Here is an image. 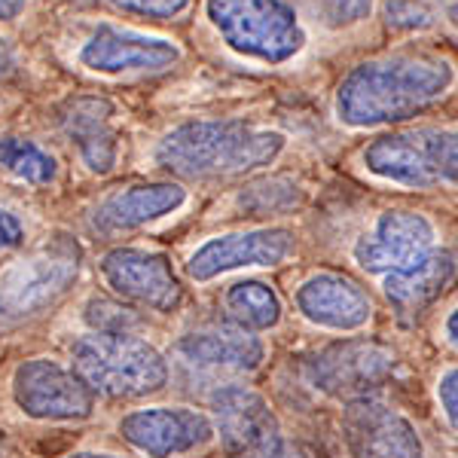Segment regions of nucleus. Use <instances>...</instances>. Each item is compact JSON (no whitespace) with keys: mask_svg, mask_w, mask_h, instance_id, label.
<instances>
[{"mask_svg":"<svg viewBox=\"0 0 458 458\" xmlns=\"http://www.w3.org/2000/svg\"><path fill=\"white\" fill-rule=\"evenodd\" d=\"M83 250L68 235H55L0 272V327L43 315L77 284Z\"/></svg>","mask_w":458,"mask_h":458,"instance_id":"39448f33","label":"nucleus"},{"mask_svg":"<svg viewBox=\"0 0 458 458\" xmlns=\"http://www.w3.org/2000/svg\"><path fill=\"white\" fill-rule=\"evenodd\" d=\"M68 458H123V455H114V453H73Z\"/></svg>","mask_w":458,"mask_h":458,"instance_id":"f704fd0d","label":"nucleus"},{"mask_svg":"<svg viewBox=\"0 0 458 458\" xmlns=\"http://www.w3.org/2000/svg\"><path fill=\"white\" fill-rule=\"evenodd\" d=\"M297 250V235L284 226H260L242 229V233L214 235L205 245H199L187 260V276L205 284L235 269H266L282 266Z\"/></svg>","mask_w":458,"mask_h":458,"instance_id":"9d476101","label":"nucleus"},{"mask_svg":"<svg viewBox=\"0 0 458 458\" xmlns=\"http://www.w3.org/2000/svg\"><path fill=\"white\" fill-rule=\"evenodd\" d=\"M343 437L354 458H425L416 425L376 397L349 401L343 412Z\"/></svg>","mask_w":458,"mask_h":458,"instance_id":"f8f14e48","label":"nucleus"},{"mask_svg":"<svg viewBox=\"0 0 458 458\" xmlns=\"http://www.w3.org/2000/svg\"><path fill=\"white\" fill-rule=\"evenodd\" d=\"M71 358L86 386L107 397H147L168 382V360L135 334L92 330L71 345Z\"/></svg>","mask_w":458,"mask_h":458,"instance_id":"7ed1b4c3","label":"nucleus"},{"mask_svg":"<svg viewBox=\"0 0 458 458\" xmlns=\"http://www.w3.org/2000/svg\"><path fill=\"white\" fill-rule=\"evenodd\" d=\"M455 71L434 53H394L352 68L336 89V120L349 129L403 123L437 105L453 89Z\"/></svg>","mask_w":458,"mask_h":458,"instance_id":"f257e3e1","label":"nucleus"},{"mask_svg":"<svg viewBox=\"0 0 458 458\" xmlns=\"http://www.w3.org/2000/svg\"><path fill=\"white\" fill-rule=\"evenodd\" d=\"M28 0H0V21H16L25 13Z\"/></svg>","mask_w":458,"mask_h":458,"instance_id":"473e14b6","label":"nucleus"},{"mask_svg":"<svg viewBox=\"0 0 458 458\" xmlns=\"http://www.w3.org/2000/svg\"><path fill=\"white\" fill-rule=\"evenodd\" d=\"M177 352L196 367L208 370H235L250 373L263 364L266 345L260 336L239 324H220V327H202L177 339Z\"/></svg>","mask_w":458,"mask_h":458,"instance_id":"a211bd4d","label":"nucleus"},{"mask_svg":"<svg viewBox=\"0 0 458 458\" xmlns=\"http://www.w3.org/2000/svg\"><path fill=\"white\" fill-rule=\"evenodd\" d=\"M315 19L330 31H343L373 13V0H309Z\"/></svg>","mask_w":458,"mask_h":458,"instance_id":"393cba45","label":"nucleus"},{"mask_svg":"<svg viewBox=\"0 0 458 458\" xmlns=\"http://www.w3.org/2000/svg\"><path fill=\"white\" fill-rule=\"evenodd\" d=\"M446 16H449V21H453V25L458 28V4L449 6V10H446Z\"/></svg>","mask_w":458,"mask_h":458,"instance_id":"c9c22d12","label":"nucleus"},{"mask_svg":"<svg viewBox=\"0 0 458 458\" xmlns=\"http://www.w3.org/2000/svg\"><path fill=\"white\" fill-rule=\"evenodd\" d=\"M110 6L141 19H177L190 10L193 0H107Z\"/></svg>","mask_w":458,"mask_h":458,"instance_id":"cd10ccee","label":"nucleus"},{"mask_svg":"<svg viewBox=\"0 0 458 458\" xmlns=\"http://www.w3.org/2000/svg\"><path fill=\"white\" fill-rule=\"evenodd\" d=\"M183 202H187V190L181 183H135V187L116 190L107 199H101L92 211V226L105 235L129 233V229H141L181 211Z\"/></svg>","mask_w":458,"mask_h":458,"instance_id":"f3484780","label":"nucleus"},{"mask_svg":"<svg viewBox=\"0 0 458 458\" xmlns=\"http://www.w3.org/2000/svg\"><path fill=\"white\" fill-rule=\"evenodd\" d=\"M302 202H306V190L293 177H282V174L250 181L235 196L239 211H245L248 217H282V214L297 211Z\"/></svg>","mask_w":458,"mask_h":458,"instance_id":"4be33fe9","label":"nucleus"},{"mask_svg":"<svg viewBox=\"0 0 458 458\" xmlns=\"http://www.w3.org/2000/svg\"><path fill=\"white\" fill-rule=\"evenodd\" d=\"M437 401H440V410H443V416H446L449 428L458 434V367H449V370L440 373Z\"/></svg>","mask_w":458,"mask_h":458,"instance_id":"c85d7f7f","label":"nucleus"},{"mask_svg":"<svg viewBox=\"0 0 458 458\" xmlns=\"http://www.w3.org/2000/svg\"><path fill=\"white\" fill-rule=\"evenodd\" d=\"M224 309L233 318V324L245 330H272L282 321V300L266 282L245 278V282H233L224 291Z\"/></svg>","mask_w":458,"mask_h":458,"instance_id":"412c9836","label":"nucleus"},{"mask_svg":"<svg viewBox=\"0 0 458 458\" xmlns=\"http://www.w3.org/2000/svg\"><path fill=\"white\" fill-rule=\"evenodd\" d=\"M428 159L440 183L458 187V129L428 131Z\"/></svg>","mask_w":458,"mask_h":458,"instance_id":"a878e982","label":"nucleus"},{"mask_svg":"<svg viewBox=\"0 0 458 458\" xmlns=\"http://www.w3.org/2000/svg\"><path fill=\"white\" fill-rule=\"evenodd\" d=\"M16 68H19L16 49H13V43H10V40H4V37H0V80L10 77V73L16 71Z\"/></svg>","mask_w":458,"mask_h":458,"instance_id":"7c9ffc66","label":"nucleus"},{"mask_svg":"<svg viewBox=\"0 0 458 458\" xmlns=\"http://www.w3.org/2000/svg\"><path fill=\"white\" fill-rule=\"evenodd\" d=\"M86 321L92 324L98 334H131V327L138 324V318L131 309L120 306V302L92 300L86 306Z\"/></svg>","mask_w":458,"mask_h":458,"instance_id":"bb28decb","label":"nucleus"},{"mask_svg":"<svg viewBox=\"0 0 458 458\" xmlns=\"http://www.w3.org/2000/svg\"><path fill=\"white\" fill-rule=\"evenodd\" d=\"M440 19V0H386V21L394 31H428Z\"/></svg>","mask_w":458,"mask_h":458,"instance_id":"b1692460","label":"nucleus"},{"mask_svg":"<svg viewBox=\"0 0 458 458\" xmlns=\"http://www.w3.org/2000/svg\"><path fill=\"white\" fill-rule=\"evenodd\" d=\"M98 269L120 297L138 302V306L174 312L183 302V287L177 282L172 260L159 250L114 248L101 257Z\"/></svg>","mask_w":458,"mask_h":458,"instance_id":"ddd939ff","label":"nucleus"},{"mask_svg":"<svg viewBox=\"0 0 458 458\" xmlns=\"http://www.w3.org/2000/svg\"><path fill=\"white\" fill-rule=\"evenodd\" d=\"M125 443L150 458H174L202 449L214 437L211 416L190 406H150L135 410L120 422Z\"/></svg>","mask_w":458,"mask_h":458,"instance_id":"4468645a","label":"nucleus"},{"mask_svg":"<svg viewBox=\"0 0 458 458\" xmlns=\"http://www.w3.org/2000/svg\"><path fill=\"white\" fill-rule=\"evenodd\" d=\"M297 309L309 324L336 334H354L373 321V300L343 272H315L297 287Z\"/></svg>","mask_w":458,"mask_h":458,"instance_id":"2eb2a0df","label":"nucleus"},{"mask_svg":"<svg viewBox=\"0 0 458 458\" xmlns=\"http://www.w3.org/2000/svg\"><path fill=\"white\" fill-rule=\"evenodd\" d=\"M397 358L388 345L367 336H349L324 345L309 360V379L327 397L358 401L370 397V391L382 388L394 376Z\"/></svg>","mask_w":458,"mask_h":458,"instance_id":"423d86ee","label":"nucleus"},{"mask_svg":"<svg viewBox=\"0 0 458 458\" xmlns=\"http://www.w3.org/2000/svg\"><path fill=\"white\" fill-rule=\"evenodd\" d=\"M284 144L287 138L276 129H260L239 120H193L165 131L153 150V159L168 174L205 181L272 165L282 157Z\"/></svg>","mask_w":458,"mask_h":458,"instance_id":"f03ea898","label":"nucleus"},{"mask_svg":"<svg viewBox=\"0 0 458 458\" xmlns=\"http://www.w3.org/2000/svg\"><path fill=\"white\" fill-rule=\"evenodd\" d=\"M211 422L226 458H276L284 446L269 401L248 386H220L214 391Z\"/></svg>","mask_w":458,"mask_h":458,"instance_id":"0eeeda50","label":"nucleus"},{"mask_svg":"<svg viewBox=\"0 0 458 458\" xmlns=\"http://www.w3.org/2000/svg\"><path fill=\"white\" fill-rule=\"evenodd\" d=\"M364 168L379 181L401 183L410 190L437 187V174L428 159V131H397L382 135L364 147Z\"/></svg>","mask_w":458,"mask_h":458,"instance_id":"6ab92c4d","label":"nucleus"},{"mask_svg":"<svg viewBox=\"0 0 458 458\" xmlns=\"http://www.w3.org/2000/svg\"><path fill=\"white\" fill-rule=\"evenodd\" d=\"M116 107L98 95H77L58 110L62 131L77 147L80 159L92 174H110L120 159V131H116Z\"/></svg>","mask_w":458,"mask_h":458,"instance_id":"dca6fc26","label":"nucleus"},{"mask_svg":"<svg viewBox=\"0 0 458 458\" xmlns=\"http://www.w3.org/2000/svg\"><path fill=\"white\" fill-rule=\"evenodd\" d=\"M276 458H309L302 449H297V446H291V443H284L282 449H278V455Z\"/></svg>","mask_w":458,"mask_h":458,"instance_id":"72a5a7b5","label":"nucleus"},{"mask_svg":"<svg viewBox=\"0 0 458 458\" xmlns=\"http://www.w3.org/2000/svg\"><path fill=\"white\" fill-rule=\"evenodd\" d=\"M434 242H437V229L425 214L391 208L376 217L370 233H364L354 242L352 254L367 272L386 278L388 272L422 260L428 250H434Z\"/></svg>","mask_w":458,"mask_h":458,"instance_id":"9b49d317","label":"nucleus"},{"mask_svg":"<svg viewBox=\"0 0 458 458\" xmlns=\"http://www.w3.org/2000/svg\"><path fill=\"white\" fill-rule=\"evenodd\" d=\"M0 168L10 172L13 177L34 187H47L55 181L58 174V162L49 150H43L40 144L28 141V138L16 135H4L0 138Z\"/></svg>","mask_w":458,"mask_h":458,"instance_id":"5701e85b","label":"nucleus"},{"mask_svg":"<svg viewBox=\"0 0 458 458\" xmlns=\"http://www.w3.org/2000/svg\"><path fill=\"white\" fill-rule=\"evenodd\" d=\"M25 242V226L13 211L0 208V250H13Z\"/></svg>","mask_w":458,"mask_h":458,"instance_id":"c756f323","label":"nucleus"},{"mask_svg":"<svg viewBox=\"0 0 458 458\" xmlns=\"http://www.w3.org/2000/svg\"><path fill=\"white\" fill-rule=\"evenodd\" d=\"M205 19L233 53L284 64L306 47V31L284 0H205Z\"/></svg>","mask_w":458,"mask_h":458,"instance_id":"20e7f679","label":"nucleus"},{"mask_svg":"<svg viewBox=\"0 0 458 458\" xmlns=\"http://www.w3.org/2000/svg\"><path fill=\"white\" fill-rule=\"evenodd\" d=\"M455 276V257L443 248L428 250L422 260L403 266L397 272H388L382 278L386 297L391 306L397 309V315H419L431 306L434 300L443 293V287L453 282Z\"/></svg>","mask_w":458,"mask_h":458,"instance_id":"aec40b11","label":"nucleus"},{"mask_svg":"<svg viewBox=\"0 0 458 458\" xmlns=\"http://www.w3.org/2000/svg\"><path fill=\"white\" fill-rule=\"evenodd\" d=\"M443 343L458 349V306L443 318Z\"/></svg>","mask_w":458,"mask_h":458,"instance_id":"2f4dec72","label":"nucleus"},{"mask_svg":"<svg viewBox=\"0 0 458 458\" xmlns=\"http://www.w3.org/2000/svg\"><path fill=\"white\" fill-rule=\"evenodd\" d=\"M77 62L101 77H125V73H159L181 62V47L165 37L131 31L120 25H98L80 43Z\"/></svg>","mask_w":458,"mask_h":458,"instance_id":"1a4fd4ad","label":"nucleus"},{"mask_svg":"<svg viewBox=\"0 0 458 458\" xmlns=\"http://www.w3.org/2000/svg\"><path fill=\"white\" fill-rule=\"evenodd\" d=\"M13 401L37 422H77L92 416L95 391L77 370L49 358H34L13 373Z\"/></svg>","mask_w":458,"mask_h":458,"instance_id":"6e6552de","label":"nucleus"}]
</instances>
